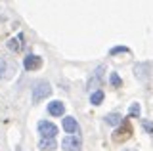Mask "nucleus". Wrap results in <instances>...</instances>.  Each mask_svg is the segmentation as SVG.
Wrapping results in <instances>:
<instances>
[{
	"instance_id": "obj_4",
	"label": "nucleus",
	"mask_w": 153,
	"mask_h": 151,
	"mask_svg": "<svg viewBox=\"0 0 153 151\" xmlns=\"http://www.w3.org/2000/svg\"><path fill=\"white\" fill-rule=\"evenodd\" d=\"M61 145H63V149H67V151H79L82 147V141H80L79 136H67V138H63Z\"/></svg>"
},
{
	"instance_id": "obj_10",
	"label": "nucleus",
	"mask_w": 153,
	"mask_h": 151,
	"mask_svg": "<svg viewBox=\"0 0 153 151\" xmlns=\"http://www.w3.org/2000/svg\"><path fill=\"white\" fill-rule=\"evenodd\" d=\"M105 122H107L109 126H121L123 124V117L119 115V113H109V115L105 117Z\"/></svg>"
},
{
	"instance_id": "obj_5",
	"label": "nucleus",
	"mask_w": 153,
	"mask_h": 151,
	"mask_svg": "<svg viewBox=\"0 0 153 151\" xmlns=\"http://www.w3.org/2000/svg\"><path fill=\"white\" fill-rule=\"evenodd\" d=\"M23 67H25L27 71H36V69H40L42 67V58L40 56H27L25 61H23Z\"/></svg>"
},
{
	"instance_id": "obj_3",
	"label": "nucleus",
	"mask_w": 153,
	"mask_h": 151,
	"mask_svg": "<svg viewBox=\"0 0 153 151\" xmlns=\"http://www.w3.org/2000/svg\"><path fill=\"white\" fill-rule=\"evenodd\" d=\"M38 132L42 134V138L54 140L56 134H57V126L52 124V122H48V121H40V122H38Z\"/></svg>"
},
{
	"instance_id": "obj_12",
	"label": "nucleus",
	"mask_w": 153,
	"mask_h": 151,
	"mask_svg": "<svg viewBox=\"0 0 153 151\" xmlns=\"http://www.w3.org/2000/svg\"><path fill=\"white\" fill-rule=\"evenodd\" d=\"M102 73H103V67H98V71H96V77H94V81H90L88 86L92 88V86H98V82L102 81Z\"/></svg>"
},
{
	"instance_id": "obj_7",
	"label": "nucleus",
	"mask_w": 153,
	"mask_h": 151,
	"mask_svg": "<svg viewBox=\"0 0 153 151\" xmlns=\"http://www.w3.org/2000/svg\"><path fill=\"white\" fill-rule=\"evenodd\" d=\"M63 111H65V105H63L61 101H52V103H48V113H50V115L61 117V115H63Z\"/></svg>"
},
{
	"instance_id": "obj_2",
	"label": "nucleus",
	"mask_w": 153,
	"mask_h": 151,
	"mask_svg": "<svg viewBox=\"0 0 153 151\" xmlns=\"http://www.w3.org/2000/svg\"><path fill=\"white\" fill-rule=\"evenodd\" d=\"M50 92H52V88H50V84H48L46 81L36 82V84H35V88H33V101H35V103L42 101L44 98L50 96Z\"/></svg>"
},
{
	"instance_id": "obj_18",
	"label": "nucleus",
	"mask_w": 153,
	"mask_h": 151,
	"mask_svg": "<svg viewBox=\"0 0 153 151\" xmlns=\"http://www.w3.org/2000/svg\"><path fill=\"white\" fill-rule=\"evenodd\" d=\"M124 151H136V149H124Z\"/></svg>"
},
{
	"instance_id": "obj_11",
	"label": "nucleus",
	"mask_w": 153,
	"mask_h": 151,
	"mask_svg": "<svg viewBox=\"0 0 153 151\" xmlns=\"http://www.w3.org/2000/svg\"><path fill=\"white\" fill-rule=\"evenodd\" d=\"M90 101H92V105H100V103L103 101V92L102 90H96L92 96H90Z\"/></svg>"
},
{
	"instance_id": "obj_17",
	"label": "nucleus",
	"mask_w": 153,
	"mask_h": 151,
	"mask_svg": "<svg viewBox=\"0 0 153 151\" xmlns=\"http://www.w3.org/2000/svg\"><path fill=\"white\" fill-rule=\"evenodd\" d=\"M121 52H128V48H124V46H117V48L111 50V54H121Z\"/></svg>"
},
{
	"instance_id": "obj_1",
	"label": "nucleus",
	"mask_w": 153,
	"mask_h": 151,
	"mask_svg": "<svg viewBox=\"0 0 153 151\" xmlns=\"http://www.w3.org/2000/svg\"><path fill=\"white\" fill-rule=\"evenodd\" d=\"M130 136H132V124H130L128 119H123V124L113 132V141L115 144H123V141H126Z\"/></svg>"
},
{
	"instance_id": "obj_15",
	"label": "nucleus",
	"mask_w": 153,
	"mask_h": 151,
	"mask_svg": "<svg viewBox=\"0 0 153 151\" xmlns=\"http://www.w3.org/2000/svg\"><path fill=\"white\" fill-rule=\"evenodd\" d=\"M130 117H140V105L138 103H134V105H130Z\"/></svg>"
},
{
	"instance_id": "obj_9",
	"label": "nucleus",
	"mask_w": 153,
	"mask_h": 151,
	"mask_svg": "<svg viewBox=\"0 0 153 151\" xmlns=\"http://www.w3.org/2000/svg\"><path fill=\"white\" fill-rule=\"evenodd\" d=\"M56 147H57L56 140H46V138H42L40 141H38V149H40V151H52V149H56Z\"/></svg>"
},
{
	"instance_id": "obj_16",
	"label": "nucleus",
	"mask_w": 153,
	"mask_h": 151,
	"mask_svg": "<svg viewBox=\"0 0 153 151\" xmlns=\"http://www.w3.org/2000/svg\"><path fill=\"white\" fill-rule=\"evenodd\" d=\"M142 126L149 132V134H153V122L151 121H142Z\"/></svg>"
},
{
	"instance_id": "obj_13",
	"label": "nucleus",
	"mask_w": 153,
	"mask_h": 151,
	"mask_svg": "<svg viewBox=\"0 0 153 151\" xmlns=\"http://www.w3.org/2000/svg\"><path fill=\"white\" fill-rule=\"evenodd\" d=\"M109 81H111V84H113L115 88H119V86L123 84V81L119 78V75H117V73H111V77H109Z\"/></svg>"
},
{
	"instance_id": "obj_6",
	"label": "nucleus",
	"mask_w": 153,
	"mask_h": 151,
	"mask_svg": "<svg viewBox=\"0 0 153 151\" xmlns=\"http://www.w3.org/2000/svg\"><path fill=\"white\" fill-rule=\"evenodd\" d=\"M63 130L67 134H76L79 132V124H76V121L73 117H65L63 119Z\"/></svg>"
},
{
	"instance_id": "obj_8",
	"label": "nucleus",
	"mask_w": 153,
	"mask_h": 151,
	"mask_svg": "<svg viewBox=\"0 0 153 151\" xmlns=\"http://www.w3.org/2000/svg\"><path fill=\"white\" fill-rule=\"evenodd\" d=\"M23 35H17V36H13V38H10V42H8V48L12 50V52H19L23 48Z\"/></svg>"
},
{
	"instance_id": "obj_14",
	"label": "nucleus",
	"mask_w": 153,
	"mask_h": 151,
	"mask_svg": "<svg viewBox=\"0 0 153 151\" xmlns=\"http://www.w3.org/2000/svg\"><path fill=\"white\" fill-rule=\"evenodd\" d=\"M6 71H8V63L4 59H0V81L6 77Z\"/></svg>"
}]
</instances>
